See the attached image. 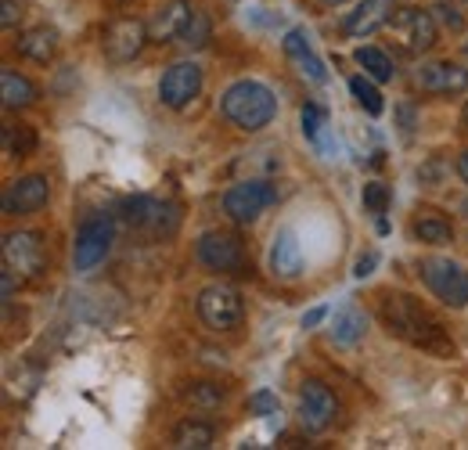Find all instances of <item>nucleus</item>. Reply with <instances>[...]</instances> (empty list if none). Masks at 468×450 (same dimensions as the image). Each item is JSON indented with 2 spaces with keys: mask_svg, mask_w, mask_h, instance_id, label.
<instances>
[{
  "mask_svg": "<svg viewBox=\"0 0 468 450\" xmlns=\"http://www.w3.org/2000/svg\"><path fill=\"white\" fill-rule=\"evenodd\" d=\"M410 234L421 245H451L454 241V227H451V220H443L436 209H421L410 220Z\"/></svg>",
  "mask_w": 468,
  "mask_h": 450,
  "instance_id": "22",
  "label": "nucleus"
},
{
  "mask_svg": "<svg viewBox=\"0 0 468 450\" xmlns=\"http://www.w3.org/2000/svg\"><path fill=\"white\" fill-rule=\"evenodd\" d=\"M375 263H378V252H364V256H356V263H353V278H367L371 271H375Z\"/></svg>",
  "mask_w": 468,
  "mask_h": 450,
  "instance_id": "34",
  "label": "nucleus"
},
{
  "mask_svg": "<svg viewBox=\"0 0 468 450\" xmlns=\"http://www.w3.org/2000/svg\"><path fill=\"white\" fill-rule=\"evenodd\" d=\"M148 40H152V37H148V26H144L141 18H116V22H109L105 33H101V51H105L109 61L126 65V61H133V58L144 51Z\"/></svg>",
  "mask_w": 468,
  "mask_h": 450,
  "instance_id": "12",
  "label": "nucleus"
},
{
  "mask_svg": "<svg viewBox=\"0 0 468 450\" xmlns=\"http://www.w3.org/2000/svg\"><path fill=\"white\" fill-rule=\"evenodd\" d=\"M465 123H468V102H465Z\"/></svg>",
  "mask_w": 468,
  "mask_h": 450,
  "instance_id": "42",
  "label": "nucleus"
},
{
  "mask_svg": "<svg viewBox=\"0 0 468 450\" xmlns=\"http://www.w3.org/2000/svg\"><path fill=\"white\" fill-rule=\"evenodd\" d=\"M350 94L356 98V105H360V109H364L367 115H382V112H386V102H382L378 87H375L367 76H353V80H350Z\"/></svg>",
  "mask_w": 468,
  "mask_h": 450,
  "instance_id": "28",
  "label": "nucleus"
},
{
  "mask_svg": "<svg viewBox=\"0 0 468 450\" xmlns=\"http://www.w3.org/2000/svg\"><path fill=\"white\" fill-rule=\"evenodd\" d=\"M393 4L397 0H360L350 15L343 18V33L346 37H371L382 26L393 22Z\"/></svg>",
  "mask_w": 468,
  "mask_h": 450,
  "instance_id": "16",
  "label": "nucleus"
},
{
  "mask_svg": "<svg viewBox=\"0 0 468 450\" xmlns=\"http://www.w3.org/2000/svg\"><path fill=\"white\" fill-rule=\"evenodd\" d=\"M4 263L22 274V278H37L48 271V241L40 230H7L4 234Z\"/></svg>",
  "mask_w": 468,
  "mask_h": 450,
  "instance_id": "9",
  "label": "nucleus"
},
{
  "mask_svg": "<svg viewBox=\"0 0 468 450\" xmlns=\"http://www.w3.org/2000/svg\"><path fill=\"white\" fill-rule=\"evenodd\" d=\"M187 15H191V4H187V0H166V4L152 15V22H148V37H152L155 44H170V40L180 37Z\"/></svg>",
  "mask_w": 468,
  "mask_h": 450,
  "instance_id": "19",
  "label": "nucleus"
},
{
  "mask_svg": "<svg viewBox=\"0 0 468 450\" xmlns=\"http://www.w3.org/2000/svg\"><path fill=\"white\" fill-rule=\"evenodd\" d=\"M429 11H432V18H436L443 29H451V33H462V29H465V18H462V11L454 7V0H451V4L440 0V4H432Z\"/></svg>",
  "mask_w": 468,
  "mask_h": 450,
  "instance_id": "32",
  "label": "nucleus"
},
{
  "mask_svg": "<svg viewBox=\"0 0 468 450\" xmlns=\"http://www.w3.org/2000/svg\"><path fill=\"white\" fill-rule=\"evenodd\" d=\"M462 51H465V61H468V40H465V48H462Z\"/></svg>",
  "mask_w": 468,
  "mask_h": 450,
  "instance_id": "41",
  "label": "nucleus"
},
{
  "mask_svg": "<svg viewBox=\"0 0 468 450\" xmlns=\"http://www.w3.org/2000/svg\"><path fill=\"white\" fill-rule=\"evenodd\" d=\"M18 15H22V11H18L15 0H4V4H0V26H4V29H11V26L18 22Z\"/></svg>",
  "mask_w": 468,
  "mask_h": 450,
  "instance_id": "35",
  "label": "nucleus"
},
{
  "mask_svg": "<svg viewBox=\"0 0 468 450\" xmlns=\"http://www.w3.org/2000/svg\"><path fill=\"white\" fill-rule=\"evenodd\" d=\"M195 306H198V317H202V325L209 332H234L245 321V299H241V292L234 284H206L198 292Z\"/></svg>",
  "mask_w": 468,
  "mask_h": 450,
  "instance_id": "4",
  "label": "nucleus"
},
{
  "mask_svg": "<svg viewBox=\"0 0 468 450\" xmlns=\"http://www.w3.org/2000/svg\"><path fill=\"white\" fill-rule=\"evenodd\" d=\"M400 119H404V130H414V112H410V105H400Z\"/></svg>",
  "mask_w": 468,
  "mask_h": 450,
  "instance_id": "38",
  "label": "nucleus"
},
{
  "mask_svg": "<svg viewBox=\"0 0 468 450\" xmlns=\"http://www.w3.org/2000/svg\"><path fill=\"white\" fill-rule=\"evenodd\" d=\"M367 336V314L353 303H343L335 310V321H332V342L339 346H356L360 338Z\"/></svg>",
  "mask_w": 468,
  "mask_h": 450,
  "instance_id": "20",
  "label": "nucleus"
},
{
  "mask_svg": "<svg viewBox=\"0 0 468 450\" xmlns=\"http://www.w3.org/2000/svg\"><path fill=\"white\" fill-rule=\"evenodd\" d=\"M202 65L198 61H174L159 80V102L166 109H184L202 94Z\"/></svg>",
  "mask_w": 468,
  "mask_h": 450,
  "instance_id": "11",
  "label": "nucleus"
},
{
  "mask_svg": "<svg viewBox=\"0 0 468 450\" xmlns=\"http://www.w3.org/2000/svg\"><path fill=\"white\" fill-rule=\"evenodd\" d=\"M278 202V188L271 180H238L224 191L220 206L234 224H256Z\"/></svg>",
  "mask_w": 468,
  "mask_h": 450,
  "instance_id": "7",
  "label": "nucleus"
},
{
  "mask_svg": "<svg viewBox=\"0 0 468 450\" xmlns=\"http://www.w3.org/2000/svg\"><path fill=\"white\" fill-rule=\"evenodd\" d=\"M184 403H191L195 411H217L224 400H228V390L224 386H217V382H187L184 390Z\"/></svg>",
  "mask_w": 468,
  "mask_h": 450,
  "instance_id": "26",
  "label": "nucleus"
},
{
  "mask_svg": "<svg viewBox=\"0 0 468 450\" xmlns=\"http://www.w3.org/2000/svg\"><path fill=\"white\" fill-rule=\"evenodd\" d=\"M285 55H289V61L299 69V76H306L310 83H324V80H328L324 61L317 58L314 44H310V37H306L303 29H292V33L285 37Z\"/></svg>",
  "mask_w": 468,
  "mask_h": 450,
  "instance_id": "17",
  "label": "nucleus"
},
{
  "mask_svg": "<svg viewBox=\"0 0 468 450\" xmlns=\"http://www.w3.org/2000/svg\"><path fill=\"white\" fill-rule=\"evenodd\" d=\"M209 37H213V22H209V15L191 7V15H187V22H184V29H180V37H176V40H180L184 48L198 51V48H206V44H209Z\"/></svg>",
  "mask_w": 468,
  "mask_h": 450,
  "instance_id": "27",
  "label": "nucleus"
},
{
  "mask_svg": "<svg viewBox=\"0 0 468 450\" xmlns=\"http://www.w3.org/2000/svg\"><path fill=\"white\" fill-rule=\"evenodd\" d=\"M33 148H37V137H33V130L29 126H4V152L7 155H18V159H26V155H33Z\"/></svg>",
  "mask_w": 468,
  "mask_h": 450,
  "instance_id": "29",
  "label": "nucleus"
},
{
  "mask_svg": "<svg viewBox=\"0 0 468 450\" xmlns=\"http://www.w3.org/2000/svg\"><path fill=\"white\" fill-rule=\"evenodd\" d=\"M18 55L37 61V65H48L51 58L58 55V33L48 29V26H37V29H26L18 37Z\"/></svg>",
  "mask_w": 468,
  "mask_h": 450,
  "instance_id": "21",
  "label": "nucleus"
},
{
  "mask_svg": "<svg viewBox=\"0 0 468 450\" xmlns=\"http://www.w3.org/2000/svg\"><path fill=\"white\" fill-rule=\"evenodd\" d=\"M195 260L213 274H241L249 267L245 241L231 230H206L195 241Z\"/></svg>",
  "mask_w": 468,
  "mask_h": 450,
  "instance_id": "6",
  "label": "nucleus"
},
{
  "mask_svg": "<svg viewBox=\"0 0 468 450\" xmlns=\"http://www.w3.org/2000/svg\"><path fill=\"white\" fill-rule=\"evenodd\" d=\"M0 91H4V109H26L37 102V83L15 69H0Z\"/></svg>",
  "mask_w": 468,
  "mask_h": 450,
  "instance_id": "23",
  "label": "nucleus"
},
{
  "mask_svg": "<svg viewBox=\"0 0 468 450\" xmlns=\"http://www.w3.org/2000/svg\"><path fill=\"white\" fill-rule=\"evenodd\" d=\"M126 224L148 238H170L180 224V213H176L174 202H163V198H148V195H137V198H126L122 202V213H119Z\"/></svg>",
  "mask_w": 468,
  "mask_h": 450,
  "instance_id": "8",
  "label": "nucleus"
},
{
  "mask_svg": "<svg viewBox=\"0 0 468 450\" xmlns=\"http://www.w3.org/2000/svg\"><path fill=\"white\" fill-rule=\"evenodd\" d=\"M299 123H303L306 141H314L317 148H324V137H328V115H324V109L306 105V109H303V115H299Z\"/></svg>",
  "mask_w": 468,
  "mask_h": 450,
  "instance_id": "30",
  "label": "nucleus"
},
{
  "mask_svg": "<svg viewBox=\"0 0 468 450\" xmlns=\"http://www.w3.org/2000/svg\"><path fill=\"white\" fill-rule=\"evenodd\" d=\"M324 317H328V306H314L310 314H303V328H317Z\"/></svg>",
  "mask_w": 468,
  "mask_h": 450,
  "instance_id": "37",
  "label": "nucleus"
},
{
  "mask_svg": "<svg viewBox=\"0 0 468 450\" xmlns=\"http://www.w3.org/2000/svg\"><path fill=\"white\" fill-rule=\"evenodd\" d=\"M271 271H274V278H285V282H292L303 274V249H299V238H295V230H278L274 234V245H271Z\"/></svg>",
  "mask_w": 468,
  "mask_h": 450,
  "instance_id": "18",
  "label": "nucleus"
},
{
  "mask_svg": "<svg viewBox=\"0 0 468 450\" xmlns=\"http://www.w3.org/2000/svg\"><path fill=\"white\" fill-rule=\"evenodd\" d=\"M393 37L400 40V48L408 51V55H425V51H432L436 48V18H432V11H421V7H404V11H397L393 15Z\"/></svg>",
  "mask_w": 468,
  "mask_h": 450,
  "instance_id": "10",
  "label": "nucleus"
},
{
  "mask_svg": "<svg viewBox=\"0 0 468 450\" xmlns=\"http://www.w3.org/2000/svg\"><path fill=\"white\" fill-rule=\"evenodd\" d=\"M335 414H339V400L324 382L306 379L299 386V422L306 433H324L335 422Z\"/></svg>",
  "mask_w": 468,
  "mask_h": 450,
  "instance_id": "13",
  "label": "nucleus"
},
{
  "mask_svg": "<svg viewBox=\"0 0 468 450\" xmlns=\"http://www.w3.org/2000/svg\"><path fill=\"white\" fill-rule=\"evenodd\" d=\"M220 112H224V119H228L231 126L245 130V134H256V130H263V126L274 123V115H278V98H274V91H271L267 83H260V80H238V83H231V87L224 91Z\"/></svg>",
  "mask_w": 468,
  "mask_h": 450,
  "instance_id": "2",
  "label": "nucleus"
},
{
  "mask_svg": "<svg viewBox=\"0 0 468 450\" xmlns=\"http://www.w3.org/2000/svg\"><path fill=\"white\" fill-rule=\"evenodd\" d=\"M353 58H356V65L371 76V80H378V83H389L393 76H397V65H393V58L386 55L382 48H356L353 51Z\"/></svg>",
  "mask_w": 468,
  "mask_h": 450,
  "instance_id": "25",
  "label": "nucleus"
},
{
  "mask_svg": "<svg viewBox=\"0 0 468 450\" xmlns=\"http://www.w3.org/2000/svg\"><path fill=\"white\" fill-rule=\"evenodd\" d=\"M51 198V184L44 173H26V177H15L4 191V213L7 217H33L48 206Z\"/></svg>",
  "mask_w": 468,
  "mask_h": 450,
  "instance_id": "14",
  "label": "nucleus"
},
{
  "mask_svg": "<svg viewBox=\"0 0 468 450\" xmlns=\"http://www.w3.org/2000/svg\"><path fill=\"white\" fill-rule=\"evenodd\" d=\"M458 4H468V0H458Z\"/></svg>",
  "mask_w": 468,
  "mask_h": 450,
  "instance_id": "43",
  "label": "nucleus"
},
{
  "mask_svg": "<svg viewBox=\"0 0 468 450\" xmlns=\"http://www.w3.org/2000/svg\"><path fill=\"white\" fill-rule=\"evenodd\" d=\"M418 274H421L425 288L443 306H451V310H465L468 306V271L458 260H451V256H429V260H421Z\"/></svg>",
  "mask_w": 468,
  "mask_h": 450,
  "instance_id": "3",
  "label": "nucleus"
},
{
  "mask_svg": "<svg viewBox=\"0 0 468 450\" xmlns=\"http://www.w3.org/2000/svg\"><path fill=\"white\" fill-rule=\"evenodd\" d=\"M458 177L468 184V152H462V155H458Z\"/></svg>",
  "mask_w": 468,
  "mask_h": 450,
  "instance_id": "39",
  "label": "nucleus"
},
{
  "mask_svg": "<svg viewBox=\"0 0 468 450\" xmlns=\"http://www.w3.org/2000/svg\"><path fill=\"white\" fill-rule=\"evenodd\" d=\"M249 411L252 414H282V403H278V396L271 393V390H256V393L249 396Z\"/></svg>",
  "mask_w": 468,
  "mask_h": 450,
  "instance_id": "33",
  "label": "nucleus"
},
{
  "mask_svg": "<svg viewBox=\"0 0 468 450\" xmlns=\"http://www.w3.org/2000/svg\"><path fill=\"white\" fill-rule=\"evenodd\" d=\"M389 184H382V180H371V184H364V209L371 213V217H378L382 220V213L389 209Z\"/></svg>",
  "mask_w": 468,
  "mask_h": 450,
  "instance_id": "31",
  "label": "nucleus"
},
{
  "mask_svg": "<svg viewBox=\"0 0 468 450\" xmlns=\"http://www.w3.org/2000/svg\"><path fill=\"white\" fill-rule=\"evenodd\" d=\"M414 87L425 94H465L468 69L454 65V61H425L414 72Z\"/></svg>",
  "mask_w": 468,
  "mask_h": 450,
  "instance_id": "15",
  "label": "nucleus"
},
{
  "mask_svg": "<svg viewBox=\"0 0 468 450\" xmlns=\"http://www.w3.org/2000/svg\"><path fill=\"white\" fill-rule=\"evenodd\" d=\"M0 292H4V303L15 295V271L4 263V271H0Z\"/></svg>",
  "mask_w": 468,
  "mask_h": 450,
  "instance_id": "36",
  "label": "nucleus"
},
{
  "mask_svg": "<svg viewBox=\"0 0 468 450\" xmlns=\"http://www.w3.org/2000/svg\"><path fill=\"white\" fill-rule=\"evenodd\" d=\"M321 7H339V4H346V0H317Z\"/></svg>",
  "mask_w": 468,
  "mask_h": 450,
  "instance_id": "40",
  "label": "nucleus"
},
{
  "mask_svg": "<svg viewBox=\"0 0 468 450\" xmlns=\"http://www.w3.org/2000/svg\"><path fill=\"white\" fill-rule=\"evenodd\" d=\"M378 317L386 325V332L410 342L414 349H425L432 357H451L454 342L443 332V325L408 292H386L378 303Z\"/></svg>",
  "mask_w": 468,
  "mask_h": 450,
  "instance_id": "1",
  "label": "nucleus"
},
{
  "mask_svg": "<svg viewBox=\"0 0 468 450\" xmlns=\"http://www.w3.org/2000/svg\"><path fill=\"white\" fill-rule=\"evenodd\" d=\"M213 440H217V429L198 418H184L174 429V447L180 450H206L213 447Z\"/></svg>",
  "mask_w": 468,
  "mask_h": 450,
  "instance_id": "24",
  "label": "nucleus"
},
{
  "mask_svg": "<svg viewBox=\"0 0 468 450\" xmlns=\"http://www.w3.org/2000/svg\"><path fill=\"white\" fill-rule=\"evenodd\" d=\"M112 241H116L112 217H105V213L87 217L76 230V241H72V271L90 274L98 263H105V256L112 252Z\"/></svg>",
  "mask_w": 468,
  "mask_h": 450,
  "instance_id": "5",
  "label": "nucleus"
}]
</instances>
